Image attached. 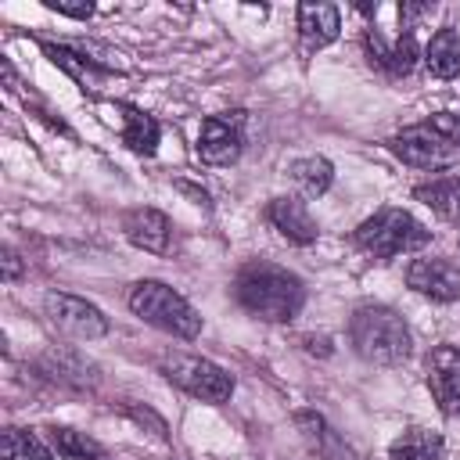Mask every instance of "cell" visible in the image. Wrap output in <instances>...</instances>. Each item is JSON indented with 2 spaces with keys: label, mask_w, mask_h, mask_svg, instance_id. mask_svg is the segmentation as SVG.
I'll return each mask as SVG.
<instances>
[{
  "label": "cell",
  "mask_w": 460,
  "mask_h": 460,
  "mask_svg": "<svg viewBox=\"0 0 460 460\" xmlns=\"http://www.w3.org/2000/svg\"><path fill=\"white\" fill-rule=\"evenodd\" d=\"M385 147L402 162V165H413V169H449L453 162H460V147L449 144L438 129H431L428 122H417V126H406L399 129L395 137L385 140Z\"/></svg>",
  "instance_id": "obj_6"
},
{
  "label": "cell",
  "mask_w": 460,
  "mask_h": 460,
  "mask_svg": "<svg viewBox=\"0 0 460 460\" xmlns=\"http://www.w3.org/2000/svg\"><path fill=\"white\" fill-rule=\"evenodd\" d=\"M129 309L144 323H151V327H158L172 338H198L201 334L198 309L162 280H137L129 288Z\"/></svg>",
  "instance_id": "obj_4"
},
{
  "label": "cell",
  "mask_w": 460,
  "mask_h": 460,
  "mask_svg": "<svg viewBox=\"0 0 460 460\" xmlns=\"http://www.w3.org/2000/svg\"><path fill=\"white\" fill-rule=\"evenodd\" d=\"M406 284L431 298V302H453L460 298V273L449 259H438V255H428V259H413L410 270H406Z\"/></svg>",
  "instance_id": "obj_10"
},
{
  "label": "cell",
  "mask_w": 460,
  "mask_h": 460,
  "mask_svg": "<svg viewBox=\"0 0 460 460\" xmlns=\"http://www.w3.org/2000/svg\"><path fill=\"white\" fill-rule=\"evenodd\" d=\"M50 446L65 460H108L104 446L97 438H90L86 431H75V428H50Z\"/></svg>",
  "instance_id": "obj_22"
},
{
  "label": "cell",
  "mask_w": 460,
  "mask_h": 460,
  "mask_svg": "<svg viewBox=\"0 0 460 460\" xmlns=\"http://www.w3.org/2000/svg\"><path fill=\"white\" fill-rule=\"evenodd\" d=\"M115 111L122 115V144L129 151H137V155H155V147L162 140L158 119L140 111V108H133V104H122V101L115 104Z\"/></svg>",
  "instance_id": "obj_15"
},
{
  "label": "cell",
  "mask_w": 460,
  "mask_h": 460,
  "mask_svg": "<svg viewBox=\"0 0 460 460\" xmlns=\"http://www.w3.org/2000/svg\"><path fill=\"white\" fill-rule=\"evenodd\" d=\"M40 374L58 381V385H65V388H75V392H86L97 381V367L83 352H75V349H50V352H43L40 356Z\"/></svg>",
  "instance_id": "obj_12"
},
{
  "label": "cell",
  "mask_w": 460,
  "mask_h": 460,
  "mask_svg": "<svg viewBox=\"0 0 460 460\" xmlns=\"http://www.w3.org/2000/svg\"><path fill=\"white\" fill-rule=\"evenodd\" d=\"M234 298L255 320L288 323L302 309L305 288L291 270H284L277 262H266V259H252L234 277Z\"/></svg>",
  "instance_id": "obj_1"
},
{
  "label": "cell",
  "mask_w": 460,
  "mask_h": 460,
  "mask_svg": "<svg viewBox=\"0 0 460 460\" xmlns=\"http://www.w3.org/2000/svg\"><path fill=\"white\" fill-rule=\"evenodd\" d=\"M126 413H129L137 424H151V431H155L158 438H165V420H162L155 410H147V406H126Z\"/></svg>",
  "instance_id": "obj_27"
},
{
  "label": "cell",
  "mask_w": 460,
  "mask_h": 460,
  "mask_svg": "<svg viewBox=\"0 0 460 460\" xmlns=\"http://www.w3.org/2000/svg\"><path fill=\"white\" fill-rule=\"evenodd\" d=\"M424 68L435 79L460 75V36H456V29H438L428 40V47H424Z\"/></svg>",
  "instance_id": "obj_19"
},
{
  "label": "cell",
  "mask_w": 460,
  "mask_h": 460,
  "mask_svg": "<svg viewBox=\"0 0 460 460\" xmlns=\"http://www.w3.org/2000/svg\"><path fill=\"white\" fill-rule=\"evenodd\" d=\"M413 198H417L420 205H428L438 219L460 223V180H456V176H438V180L417 183V187H413Z\"/></svg>",
  "instance_id": "obj_18"
},
{
  "label": "cell",
  "mask_w": 460,
  "mask_h": 460,
  "mask_svg": "<svg viewBox=\"0 0 460 460\" xmlns=\"http://www.w3.org/2000/svg\"><path fill=\"white\" fill-rule=\"evenodd\" d=\"M417 58H420V50H417L413 32L410 29L399 32V40L392 43V68H388V75H410L413 65H417Z\"/></svg>",
  "instance_id": "obj_24"
},
{
  "label": "cell",
  "mask_w": 460,
  "mask_h": 460,
  "mask_svg": "<svg viewBox=\"0 0 460 460\" xmlns=\"http://www.w3.org/2000/svg\"><path fill=\"white\" fill-rule=\"evenodd\" d=\"M47 7H50V11H58V14L79 18V22H86V18L93 14V4H86V0H79V4H72V0H47Z\"/></svg>",
  "instance_id": "obj_26"
},
{
  "label": "cell",
  "mask_w": 460,
  "mask_h": 460,
  "mask_svg": "<svg viewBox=\"0 0 460 460\" xmlns=\"http://www.w3.org/2000/svg\"><path fill=\"white\" fill-rule=\"evenodd\" d=\"M288 176H291V183L298 187L302 198H320V194H327V187L334 180V165L327 158H320V155H309V158L291 162Z\"/></svg>",
  "instance_id": "obj_20"
},
{
  "label": "cell",
  "mask_w": 460,
  "mask_h": 460,
  "mask_svg": "<svg viewBox=\"0 0 460 460\" xmlns=\"http://www.w3.org/2000/svg\"><path fill=\"white\" fill-rule=\"evenodd\" d=\"M349 341H352L356 356H363L367 363H377V367H399L413 349L406 320L392 305H377V302L352 309Z\"/></svg>",
  "instance_id": "obj_2"
},
{
  "label": "cell",
  "mask_w": 460,
  "mask_h": 460,
  "mask_svg": "<svg viewBox=\"0 0 460 460\" xmlns=\"http://www.w3.org/2000/svg\"><path fill=\"white\" fill-rule=\"evenodd\" d=\"M352 241H356V248L367 252L370 259L388 262V259H395V255L420 252V248L431 241V230H428L420 219H413L406 208H392V205H388V208H377L374 216H367V219L356 226Z\"/></svg>",
  "instance_id": "obj_3"
},
{
  "label": "cell",
  "mask_w": 460,
  "mask_h": 460,
  "mask_svg": "<svg viewBox=\"0 0 460 460\" xmlns=\"http://www.w3.org/2000/svg\"><path fill=\"white\" fill-rule=\"evenodd\" d=\"M295 428H298L302 442L309 446V453H316V456H323V460H338L341 453L349 456L345 442L331 431V424H327L316 410H298V413H295Z\"/></svg>",
  "instance_id": "obj_16"
},
{
  "label": "cell",
  "mask_w": 460,
  "mask_h": 460,
  "mask_svg": "<svg viewBox=\"0 0 460 460\" xmlns=\"http://www.w3.org/2000/svg\"><path fill=\"white\" fill-rule=\"evenodd\" d=\"M266 219H270V226H273L284 241L302 244V248L313 244L316 234H320L316 219L309 216L305 201H298V198H273V201L266 205Z\"/></svg>",
  "instance_id": "obj_11"
},
{
  "label": "cell",
  "mask_w": 460,
  "mask_h": 460,
  "mask_svg": "<svg viewBox=\"0 0 460 460\" xmlns=\"http://www.w3.org/2000/svg\"><path fill=\"white\" fill-rule=\"evenodd\" d=\"M338 32H341L338 7H331V4H298V40H302L305 54L323 50L327 43H334Z\"/></svg>",
  "instance_id": "obj_14"
},
{
  "label": "cell",
  "mask_w": 460,
  "mask_h": 460,
  "mask_svg": "<svg viewBox=\"0 0 460 460\" xmlns=\"http://www.w3.org/2000/svg\"><path fill=\"white\" fill-rule=\"evenodd\" d=\"M428 126L438 129L449 144L460 147V115H453V111H435V115H428Z\"/></svg>",
  "instance_id": "obj_25"
},
{
  "label": "cell",
  "mask_w": 460,
  "mask_h": 460,
  "mask_svg": "<svg viewBox=\"0 0 460 460\" xmlns=\"http://www.w3.org/2000/svg\"><path fill=\"white\" fill-rule=\"evenodd\" d=\"M158 370L169 385H176L180 392L201 399V402H226L234 395V377L216 367L212 359L201 356H187V352H169L158 359Z\"/></svg>",
  "instance_id": "obj_5"
},
{
  "label": "cell",
  "mask_w": 460,
  "mask_h": 460,
  "mask_svg": "<svg viewBox=\"0 0 460 460\" xmlns=\"http://www.w3.org/2000/svg\"><path fill=\"white\" fill-rule=\"evenodd\" d=\"M40 50H43V54L61 68V72H68L83 90H93V86H97V79L104 75V72H101V68H93L86 58H79L68 43H50V40H43V43H40Z\"/></svg>",
  "instance_id": "obj_21"
},
{
  "label": "cell",
  "mask_w": 460,
  "mask_h": 460,
  "mask_svg": "<svg viewBox=\"0 0 460 460\" xmlns=\"http://www.w3.org/2000/svg\"><path fill=\"white\" fill-rule=\"evenodd\" d=\"M4 277L7 280L18 277V255H14V248H4Z\"/></svg>",
  "instance_id": "obj_28"
},
{
  "label": "cell",
  "mask_w": 460,
  "mask_h": 460,
  "mask_svg": "<svg viewBox=\"0 0 460 460\" xmlns=\"http://www.w3.org/2000/svg\"><path fill=\"white\" fill-rule=\"evenodd\" d=\"M428 392L446 417H460V349L435 345L428 356Z\"/></svg>",
  "instance_id": "obj_9"
},
{
  "label": "cell",
  "mask_w": 460,
  "mask_h": 460,
  "mask_svg": "<svg viewBox=\"0 0 460 460\" xmlns=\"http://www.w3.org/2000/svg\"><path fill=\"white\" fill-rule=\"evenodd\" d=\"M442 456H446V438L431 428H406L388 446V460H442Z\"/></svg>",
  "instance_id": "obj_17"
},
{
  "label": "cell",
  "mask_w": 460,
  "mask_h": 460,
  "mask_svg": "<svg viewBox=\"0 0 460 460\" xmlns=\"http://www.w3.org/2000/svg\"><path fill=\"white\" fill-rule=\"evenodd\" d=\"M122 234H126V241H129L133 248L162 255V252H169V234H172V226H169L165 212H158V208H129V212L122 216Z\"/></svg>",
  "instance_id": "obj_13"
},
{
  "label": "cell",
  "mask_w": 460,
  "mask_h": 460,
  "mask_svg": "<svg viewBox=\"0 0 460 460\" xmlns=\"http://www.w3.org/2000/svg\"><path fill=\"white\" fill-rule=\"evenodd\" d=\"M43 313H47V320H50L61 334H68V338L93 341V338H104V334H108V320H104V313H101L93 302L79 298V295L50 291V295L43 298Z\"/></svg>",
  "instance_id": "obj_7"
},
{
  "label": "cell",
  "mask_w": 460,
  "mask_h": 460,
  "mask_svg": "<svg viewBox=\"0 0 460 460\" xmlns=\"http://www.w3.org/2000/svg\"><path fill=\"white\" fill-rule=\"evenodd\" d=\"M244 151V111H219L201 119L198 158L208 165H230Z\"/></svg>",
  "instance_id": "obj_8"
},
{
  "label": "cell",
  "mask_w": 460,
  "mask_h": 460,
  "mask_svg": "<svg viewBox=\"0 0 460 460\" xmlns=\"http://www.w3.org/2000/svg\"><path fill=\"white\" fill-rule=\"evenodd\" d=\"M4 460H54V449L25 428H7L4 431Z\"/></svg>",
  "instance_id": "obj_23"
}]
</instances>
